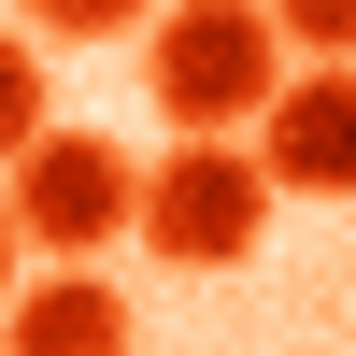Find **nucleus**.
Instances as JSON below:
<instances>
[{
  "label": "nucleus",
  "instance_id": "423d86ee",
  "mask_svg": "<svg viewBox=\"0 0 356 356\" xmlns=\"http://www.w3.org/2000/svg\"><path fill=\"white\" fill-rule=\"evenodd\" d=\"M271 15L285 57H314V72H356V0H257Z\"/></svg>",
  "mask_w": 356,
  "mask_h": 356
},
{
  "label": "nucleus",
  "instance_id": "7ed1b4c3",
  "mask_svg": "<svg viewBox=\"0 0 356 356\" xmlns=\"http://www.w3.org/2000/svg\"><path fill=\"white\" fill-rule=\"evenodd\" d=\"M129 143H100V129H43L15 157V200H0V228H15V243H43L57 271H86V257L100 243H129Z\"/></svg>",
  "mask_w": 356,
  "mask_h": 356
},
{
  "label": "nucleus",
  "instance_id": "1a4fd4ad",
  "mask_svg": "<svg viewBox=\"0 0 356 356\" xmlns=\"http://www.w3.org/2000/svg\"><path fill=\"white\" fill-rule=\"evenodd\" d=\"M0 300H15V228H0Z\"/></svg>",
  "mask_w": 356,
  "mask_h": 356
},
{
  "label": "nucleus",
  "instance_id": "0eeeda50",
  "mask_svg": "<svg viewBox=\"0 0 356 356\" xmlns=\"http://www.w3.org/2000/svg\"><path fill=\"white\" fill-rule=\"evenodd\" d=\"M43 129H57L43 114V57H29V29H0V171H15Z\"/></svg>",
  "mask_w": 356,
  "mask_h": 356
},
{
  "label": "nucleus",
  "instance_id": "20e7f679",
  "mask_svg": "<svg viewBox=\"0 0 356 356\" xmlns=\"http://www.w3.org/2000/svg\"><path fill=\"white\" fill-rule=\"evenodd\" d=\"M243 157L271 200H356V72H285Z\"/></svg>",
  "mask_w": 356,
  "mask_h": 356
},
{
  "label": "nucleus",
  "instance_id": "f03ea898",
  "mask_svg": "<svg viewBox=\"0 0 356 356\" xmlns=\"http://www.w3.org/2000/svg\"><path fill=\"white\" fill-rule=\"evenodd\" d=\"M271 214H285V200L257 186L243 143H171V157L129 186V228H143L157 271H243V257L271 243Z\"/></svg>",
  "mask_w": 356,
  "mask_h": 356
},
{
  "label": "nucleus",
  "instance_id": "f257e3e1",
  "mask_svg": "<svg viewBox=\"0 0 356 356\" xmlns=\"http://www.w3.org/2000/svg\"><path fill=\"white\" fill-rule=\"evenodd\" d=\"M143 86H157L171 143H243L285 86V43L257 0H157L143 15Z\"/></svg>",
  "mask_w": 356,
  "mask_h": 356
},
{
  "label": "nucleus",
  "instance_id": "39448f33",
  "mask_svg": "<svg viewBox=\"0 0 356 356\" xmlns=\"http://www.w3.org/2000/svg\"><path fill=\"white\" fill-rule=\"evenodd\" d=\"M0 356H143V314L100 271H43L0 300Z\"/></svg>",
  "mask_w": 356,
  "mask_h": 356
},
{
  "label": "nucleus",
  "instance_id": "6e6552de",
  "mask_svg": "<svg viewBox=\"0 0 356 356\" xmlns=\"http://www.w3.org/2000/svg\"><path fill=\"white\" fill-rule=\"evenodd\" d=\"M15 15H29V43H129L157 0H15Z\"/></svg>",
  "mask_w": 356,
  "mask_h": 356
}]
</instances>
